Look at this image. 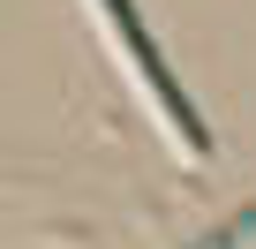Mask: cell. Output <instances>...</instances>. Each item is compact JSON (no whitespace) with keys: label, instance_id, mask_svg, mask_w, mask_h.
I'll return each instance as SVG.
<instances>
[{"label":"cell","instance_id":"obj_1","mask_svg":"<svg viewBox=\"0 0 256 249\" xmlns=\"http://www.w3.org/2000/svg\"><path fill=\"white\" fill-rule=\"evenodd\" d=\"M98 16L113 23V38H120V53L136 61V76L151 83V98H158V113H166V129L188 144V151H204L211 136H204V121H196V106H188V91L174 83V68L158 61V46H151V31H144V16H136V0H98Z\"/></svg>","mask_w":256,"mask_h":249},{"label":"cell","instance_id":"obj_2","mask_svg":"<svg viewBox=\"0 0 256 249\" xmlns=\"http://www.w3.org/2000/svg\"><path fill=\"white\" fill-rule=\"evenodd\" d=\"M248 234H256V204H241V211H234V219H226V226H218L211 241H196V249H241Z\"/></svg>","mask_w":256,"mask_h":249}]
</instances>
